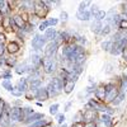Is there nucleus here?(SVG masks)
I'll return each instance as SVG.
<instances>
[{
    "label": "nucleus",
    "mask_w": 127,
    "mask_h": 127,
    "mask_svg": "<svg viewBox=\"0 0 127 127\" xmlns=\"http://www.w3.org/2000/svg\"><path fill=\"white\" fill-rule=\"evenodd\" d=\"M42 65H43V69L47 74H51V72H54L57 67V62L54 57H47L45 56L43 59H42Z\"/></svg>",
    "instance_id": "obj_1"
},
{
    "label": "nucleus",
    "mask_w": 127,
    "mask_h": 127,
    "mask_svg": "<svg viewBox=\"0 0 127 127\" xmlns=\"http://www.w3.org/2000/svg\"><path fill=\"white\" fill-rule=\"evenodd\" d=\"M105 88V100L104 102H108V103H112V100L118 95V89L116 88L113 84H107L104 87Z\"/></svg>",
    "instance_id": "obj_2"
},
{
    "label": "nucleus",
    "mask_w": 127,
    "mask_h": 127,
    "mask_svg": "<svg viewBox=\"0 0 127 127\" xmlns=\"http://www.w3.org/2000/svg\"><path fill=\"white\" fill-rule=\"evenodd\" d=\"M46 43H47V41L45 36H41V34H36L33 39H32V47H33L34 51H41Z\"/></svg>",
    "instance_id": "obj_3"
},
{
    "label": "nucleus",
    "mask_w": 127,
    "mask_h": 127,
    "mask_svg": "<svg viewBox=\"0 0 127 127\" xmlns=\"http://www.w3.org/2000/svg\"><path fill=\"white\" fill-rule=\"evenodd\" d=\"M10 120H12V122H20V121H23L22 108L17 107V105H13V107L10 108Z\"/></svg>",
    "instance_id": "obj_4"
},
{
    "label": "nucleus",
    "mask_w": 127,
    "mask_h": 127,
    "mask_svg": "<svg viewBox=\"0 0 127 127\" xmlns=\"http://www.w3.org/2000/svg\"><path fill=\"white\" fill-rule=\"evenodd\" d=\"M57 48H59V45L56 43L55 41L48 42V45H47L46 48H45V56H47V57H54V59H55V55H56V52H57Z\"/></svg>",
    "instance_id": "obj_5"
},
{
    "label": "nucleus",
    "mask_w": 127,
    "mask_h": 127,
    "mask_svg": "<svg viewBox=\"0 0 127 127\" xmlns=\"http://www.w3.org/2000/svg\"><path fill=\"white\" fill-rule=\"evenodd\" d=\"M47 12H48V9L43 5V3H42V1L36 3V5H34V14H36L37 18H43V17H46Z\"/></svg>",
    "instance_id": "obj_6"
},
{
    "label": "nucleus",
    "mask_w": 127,
    "mask_h": 127,
    "mask_svg": "<svg viewBox=\"0 0 127 127\" xmlns=\"http://www.w3.org/2000/svg\"><path fill=\"white\" fill-rule=\"evenodd\" d=\"M12 122L10 120V107L8 104H5V108H4V112H3V116H1V120H0V125L4 126V127H8Z\"/></svg>",
    "instance_id": "obj_7"
},
{
    "label": "nucleus",
    "mask_w": 127,
    "mask_h": 127,
    "mask_svg": "<svg viewBox=\"0 0 127 127\" xmlns=\"http://www.w3.org/2000/svg\"><path fill=\"white\" fill-rule=\"evenodd\" d=\"M48 98H50V95H48L46 88H39L37 92H34V99H37L39 103L47 100Z\"/></svg>",
    "instance_id": "obj_8"
},
{
    "label": "nucleus",
    "mask_w": 127,
    "mask_h": 127,
    "mask_svg": "<svg viewBox=\"0 0 127 127\" xmlns=\"http://www.w3.org/2000/svg\"><path fill=\"white\" fill-rule=\"evenodd\" d=\"M94 120H97V111L95 109H87L83 113V121L85 122H94Z\"/></svg>",
    "instance_id": "obj_9"
},
{
    "label": "nucleus",
    "mask_w": 127,
    "mask_h": 127,
    "mask_svg": "<svg viewBox=\"0 0 127 127\" xmlns=\"http://www.w3.org/2000/svg\"><path fill=\"white\" fill-rule=\"evenodd\" d=\"M15 89H18L20 93H26V92L29 89V84H28L27 78H22V79H19V80H18V83H17Z\"/></svg>",
    "instance_id": "obj_10"
},
{
    "label": "nucleus",
    "mask_w": 127,
    "mask_h": 127,
    "mask_svg": "<svg viewBox=\"0 0 127 127\" xmlns=\"http://www.w3.org/2000/svg\"><path fill=\"white\" fill-rule=\"evenodd\" d=\"M34 67L33 66H29L27 65V62H23V64H19V65L15 66V72L17 74H26V72H32Z\"/></svg>",
    "instance_id": "obj_11"
},
{
    "label": "nucleus",
    "mask_w": 127,
    "mask_h": 127,
    "mask_svg": "<svg viewBox=\"0 0 127 127\" xmlns=\"http://www.w3.org/2000/svg\"><path fill=\"white\" fill-rule=\"evenodd\" d=\"M43 118H45V114H43V113H37V112H34L33 114H31L27 120H24V123L31 125V123H34V122L41 121V120H43Z\"/></svg>",
    "instance_id": "obj_12"
},
{
    "label": "nucleus",
    "mask_w": 127,
    "mask_h": 127,
    "mask_svg": "<svg viewBox=\"0 0 127 127\" xmlns=\"http://www.w3.org/2000/svg\"><path fill=\"white\" fill-rule=\"evenodd\" d=\"M56 36H57V31H56L54 27H50V28H47V29L45 31V38H46L47 42L55 41Z\"/></svg>",
    "instance_id": "obj_13"
},
{
    "label": "nucleus",
    "mask_w": 127,
    "mask_h": 127,
    "mask_svg": "<svg viewBox=\"0 0 127 127\" xmlns=\"http://www.w3.org/2000/svg\"><path fill=\"white\" fill-rule=\"evenodd\" d=\"M94 94H95V98H97L98 100H100V102L105 100V88L104 87H98L97 89H95Z\"/></svg>",
    "instance_id": "obj_14"
},
{
    "label": "nucleus",
    "mask_w": 127,
    "mask_h": 127,
    "mask_svg": "<svg viewBox=\"0 0 127 127\" xmlns=\"http://www.w3.org/2000/svg\"><path fill=\"white\" fill-rule=\"evenodd\" d=\"M51 83L54 84V87H55V89L60 93L62 89H64V85H65V83H64V80L61 79V78H54L51 80Z\"/></svg>",
    "instance_id": "obj_15"
},
{
    "label": "nucleus",
    "mask_w": 127,
    "mask_h": 127,
    "mask_svg": "<svg viewBox=\"0 0 127 127\" xmlns=\"http://www.w3.org/2000/svg\"><path fill=\"white\" fill-rule=\"evenodd\" d=\"M31 62H32V66L33 67H38L42 64V57L38 54H33L32 57H31Z\"/></svg>",
    "instance_id": "obj_16"
},
{
    "label": "nucleus",
    "mask_w": 127,
    "mask_h": 127,
    "mask_svg": "<svg viewBox=\"0 0 127 127\" xmlns=\"http://www.w3.org/2000/svg\"><path fill=\"white\" fill-rule=\"evenodd\" d=\"M41 84H42V80H41V79H37V80L31 81V84H29V90H31L32 93L37 92V90L41 88Z\"/></svg>",
    "instance_id": "obj_17"
},
{
    "label": "nucleus",
    "mask_w": 127,
    "mask_h": 127,
    "mask_svg": "<svg viewBox=\"0 0 127 127\" xmlns=\"http://www.w3.org/2000/svg\"><path fill=\"white\" fill-rule=\"evenodd\" d=\"M50 125H51V122L43 118V120H41V121H37V122H34V123L28 125L27 127H46V126H50Z\"/></svg>",
    "instance_id": "obj_18"
},
{
    "label": "nucleus",
    "mask_w": 127,
    "mask_h": 127,
    "mask_svg": "<svg viewBox=\"0 0 127 127\" xmlns=\"http://www.w3.org/2000/svg\"><path fill=\"white\" fill-rule=\"evenodd\" d=\"M102 28H103L102 22H97V20H95V22H93L92 26H90V31L94 32V33H100Z\"/></svg>",
    "instance_id": "obj_19"
},
{
    "label": "nucleus",
    "mask_w": 127,
    "mask_h": 127,
    "mask_svg": "<svg viewBox=\"0 0 127 127\" xmlns=\"http://www.w3.org/2000/svg\"><path fill=\"white\" fill-rule=\"evenodd\" d=\"M125 97H126V93H123V92H120L118 93V95L113 100H112V105H118V104H121L122 102H123V99H125Z\"/></svg>",
    "instance_id": "obj_20"
},
{
    "label": "nucleus",
    "mask_w": 127,
    "mask_h": 127,
    "mask_svg": "<svg viewBox=\"0 0 127 127\" xmlns=\"http://www.w3.org/2000/svg\"><path fill=\"white\" fill-rule=\"evenodd\" d=\"M13 19H14V23H15L17 28H19V29H23V28L26 27L24 20H23V18L20 17V15H15V17H13Z\"/></svg>",
    "instance_id": "obj_21"
},
{
    "label": "nucleus",
    "mask_w": 127,
    "mask_h": 127,
    "mask_svg": "<svg viewBox=\"0 0 127 127\" xmlns=\"http://www.w3.org/2000/svg\"><path fill=\"white\" fill-rule=\"evenodd\" d=\"M46 89H47V93H48V95H50V98L51 97H56V95L59 94V92L55 89V87H54V84H52L51 81L47 84V87H46Z\"/></svg>",
    "instance_id": "obj_22"
},
{
    "label": "nucleus",
    "mask_w": 127,
    "mask_h": 127,
    "mask_svg": "<svg viewBox=\"0 0 127 127\" xmlns=\"http://www.w3.org/2000/svg\"><path fill=\"white\" fill-rule=\"evenodd\" d=\"M34 113V109L32 108V107H23L22 108V114H23V121L27 120L31 114H33Z\"/></svg>",
    "instance_id": "obj_23"
},
{
    "label": "nucleus",
    "mask_w": 127,
    "mask_h": 127,
    "mask_svg": "<svg viewBox=\"0 0 127 127\" xmlns=\"http://www.w3.org/2000/svg\"><path fill=\"white\" fill-rule=\"evenodd\" d=\"M74 88H75V83L69 80V81L65 83V85H64V92H65L66 94H70L74 90Z\"/></svg>",
    "instance_id": "obj_24"
},
{
    "label": "nucleus",
    "mask_w": 127,
    "mask_h": 127,
    "mask_svg": "<svg viewBox=\"0 0 127 127\" xmlns=\"http://www.w3.org/2000/svg\"><path fill=\"white\" fill-rule=\"evenodd\" d=\"M6 50L9 54H17V52L19 51V46L15 43V42H10V43L6 46Z\"/></svg>",
    "instance_id": "obj_25"
},
{
    "label": "nucleus",
    "mask_w": 127,
    "mask_h": 127,
    "mask_svg": "<svg viewBox=\"0 0 127 127\" xmlns=\"http://www.w3.org/2000/svg\"><path fill=\"white\" fill-rule=\"evenodd\" d=\"M84 62H85V54H79V55L75 57L74 65H76V66H83Z\"/></svg>",
    "instance_id": "obj_26"
},
{
    "label": "nucleus",
    "mask_w": 127,
    "mask_h": 127,
    "mask_svg": "<svg viewBox=\"0 0 127 127\" xmlns=\"http://www.w3.org/2000/svg\"><path fill=\"white\" fill-rule=\"evenodd\" d=\"M76 18L79 20H89L92 18V14L89 10H87V12H84V13H76Z\"/></svg>",
    "instance_id": "obj_27"
},
{
    "label": "nucleus",
    "mask_w": 127,
    "mask_h": 127,
    "mask_svg": "<svg viewBox=\"0 0 127 127\" xmlns=\"http://www.w3.org/2000/svg\"><path fill=\"white\" fill-rule=\"evenodd\" d=\"M105 17H107V13H105L104 10H100V9H99V12H97L94 14V19L97 20V22H102Z\"/></svg>",
    "instance_id": "obj_28"
},
{
    "label": "nucleus",
    "mask_w": 127,
    "mask_h": 127,
    "mask_svg": "<svg viewBox=\"0 0 127 127\" xmlns=\"http://www.w3.org/2000/svg\"><path fill=\"white\" fill-rule=\"evenodd\" d=\"M100 121H102L105 126H108V127H109V126H111V121H112V120H111V116H109V114L103 113V114L100 116Z\"/></svg>",
    "instance_id": "obj_29"
},
{
    "label": "nucleus",
    "mask_w": 127,
    "mask_h": 127,
    "mask_svg": "<svg viewBox=\"0 0 127 127\" xmlns=\"http://www.w3.org/2000/svg\"><path fill=\"white\" fill-rule=\"evenodd\" d=\"M89 5H92V3H90V1H81V3H80V5H79V10H78V13H84V12H87V10H88V8H87V6H89Z\"/></svg>",
    "instance_id": "obj_30"
},
{
    "label": "nucleus",
    "mask_w": 127,
    "mask_h": 127,
    "mask_svg": "<svg viewBox=\"0 0 127 127\" xmlns=\"http://www.w3.org/2000/svg\"><path fill=\"white\" fill-rule=\"evenodd\" d=\"M34 5H36V3H33V1H23L22 3V9H31V10H34Z\"/></svg>",
    "instance_id": "obj_31"
},
{
    "label": "nucleus",
    "mask_w": 127,
    "mask_h": 127,
    "mask_svg": "<svg viewBox=\"0 0 127 127\" xmlns=\"http://www.w3.org/2000/svg\"><path fill=\"white\" fill-rule=\"evenodd\" d=\"M1 85H3V88H4V89H6L8 92H12V90L14 89V88H13V85H12V83H10V80H3Z\"/></svg>",
    "instance_id": "obj_32"
},
{
    "label": "nucleus",
    "mask_w": 127,
    "mask_h": 127,
    "mask_svg": "<svg viewBox=\"0 0 127 127\" xmlns=\"http://www.w3.org/2000/svg\"><path fill=\"white\" fill-rule=\"evenodd\" d=\"M112 45H113V42H112V41H104L100 46H102V48H103V50H105V51H111Z\"/></svg>",
    "instance_id": "obj_33"
},
{
    "label": "nucleus",
    "mask_w": 127,
    "mask_h": 127,
    "mask_svg": "<svg viewBox=\"0 0 127 127\" xmlns=\"http://www.w3.org/2000/svg\"><path fill=\"white\" fill-rule=\"evenodd\" d=\"M111 26L109 24H105V26H103V28H102V31H100V34L102 36H107L109 32H111Z\"/></svg>",
    "instance_id": "obj_34"
},
{
    "label": "nucleus",
    "mask_w": 127,
    "mask_h": 127,
    "mask_svg": "<svg viewBox=\"0 0 127 127\" xmlns=\"http://www.w3.org/2000/svg\"><path fill=\"white\" fill-rule=\"evenodd\" d=\"M59 107H60V105H59L57 103H55V104H52V105H50V114H57Z\"/></svg>",
    "instance_id": "obj_35"
},
{
    "label": "nucleus",
    "mask_w": 127,
    "mask_h": 127,
    "mask_svg": "<svg viewBox=\"0 0 127 127\" xmlns=\"http://www.w3.org/2000/svg\"><path fill=\"white\" fill-rule=\"evenodd\" d=\"M121 89L123 93L127 92V76H125L122 80H121Z\"/></svg>",
    "instance_id": "obj_36"
},
{
    "label": "nucleus",
    "mask_w": 127,
    "mask_h": 127,
    "mask_svg": "<svg viewBox=\"0 0 127 127\" xmlns=\"http://www.w3.org/2000/svg\"><path fill=\"white\" fill-rule=\"evenodd\" d=\"M5 64H6V65H9V66H14L15 64H17V59L14 56L13 57H9V59H6Z\"/></svg>",
    "instance_id": "obj_37"
},
{
    "label": "nucleus",
    "mask_w": 127,
    "mask_h": 127,
    "mask_svg": "<svg viewBox=\"0 0 127 127\" xmlns=\"http://www.w3.org/2000/svg\"><path fill=\"white\" fill-rule=\"evenodd\" d=\"M56 120H57V123L62 125L64 122H65V114H64V113H59L56 116Z\"/></svg>",
    "instance_id": "obj_38"
},
{
    "label": "nucleus",
    "mask_w": 127,
    "mask_h": 127,
    "mask_svg": "<svg viewBox=\"0 0 127 127\" xmlns=\"http://www.w3.org/2000/svg\"><path fill=\"white\" fill-rule=\"evenodd\" d=\"M47 28H50V24H48V20L46 19V20H43V22L39 24V29L41 31H46Z\"/></svg>",
    "instance_id": "obj_39"
},
{
    "label": "nucleus",
    "mask_w": 127,
    "mask_h": 127,
    "mask_svg": "<svg viewBox=\"0 0 127 127\" xmlns=\"http://www.w3.org/2000/svg\"><path fill=\"white\" fill-rule=\"evenodd\" d=\"M47 20H48L50 27H55V26L59 23V19H57V18H50V19H47Z\"/></svg>",
    "instance_id": "obj_40"
},
{
    "label": "nucleus",
    "mask_w": 127,
    "mask_h": 127,
    "mask_svg": "<svg viewBox=\"0 0 127 127\" xmlns=\"http://www.w3.org/2000/svg\"><path fill=\"white\" fill-rule=\"evenodd\" d=\"M118 28H121L122 31H127V20H121L118 24Z\"/></svg>",
    "instance_id": "obj_41"
},
{
    "label": "nucleus",
    "mask_w": 127,
    "mask_h": 127,
    "mask_svg": "<svg viewBox=\"0 0 127 127\" xmlns=\"http://www.w3.org/2000/svg\"><path fill=\"white\" fill-rule=\"evenodd\" d=\"M4 108H5V103H4L3 99H0V120H1V116H3Z\"/></svg>",
    "instance_id": "obj_42"
},
{
    "label": "nucleus",
    "mask_w": 127,
    "mask_h": 127,
    "mask_svg": "<svg viewBox=\"0 0 127 127\" xmlns=\"http://www.w3.org/2000/svg\"><path fill=\"white\" fill-rule=\"evenodd\" d=\"M67 13L66 12H61L60 13V20H62V22H66V20H67Z\"/></svg>",
    "instance_id": "obj_43"
},
{
    "label": "nucleus",
    "mask_w": 127,
    "mask_h": 127,
    "mask_svg": "<svg viewBox=\"0 0 127 127\" xmlns=\"http://www.w3.org/2000/svg\"><path fill=\"white\" fill-rule=\"evenodd\" d=\"M1 78L5 79V80H10V78H12V72H10V71H5V72H3Z\"/></svg>",
    "instance_id": "obj_44"
},
{
    "label": "nucleus",
    "mask_w": 127,
    "mask_h": 127,
    "mask_svg": "<svg viewBox=\"0 0 127 127\" xmlns=\"http://www.w3.org/2000/svg\"><path fill=\"white\" fill-rule=\"evenodd\" d=\"M10 93H12L14 97H22V95H23V93H20V92H19L18 89H15V88H14L12 92H10Z\"/></svg>",
    "instance_id": "obj_45"
},
{
    "label": "nucleus",
    "mask_w": 127,
    "mask_h": 127,
    "mask_svg": "<svg viewBox=\"0 0 127 127\" xmlns=\"http://www.w3.org/2000/svg\"><path fill=\"white\" fill-rule=\"evenodd\" d=\"M90 12V14L93 15V14H95L97 12H99V9H98V5H92V9L89 10Z\"/></svg>",
    "instance_id": "obj_46"
},
{
    "label": "nucleus",
    "mask_w": 127,
    "mask_h": 127,
    "mask_svg": "<svg viewBox=\"0 0 127 127\" xmlns=\"http://www.w3.org/2000/svg\"><path fill=\"white\" fill-rule=\"evenodd\" d=\"M4 52H5V46H4V43H0V57H3Z\"/></svg>",
    "instance_id": "obj_47"
},
{
    "label": "nucleus",
    "mask_w": 127,
    "mask_h": 127,
    "mask_svg": "<svg viewBox=\"0 0 127 127\" xmlns=\"http://www.w3.org/2000/svg\"><path fill=\"white\" fill-rule=\"evenodd\" d=\"M84 127H97V125H95V122H85Z\"/></svg>",
    "instance_id": "obj_48"
},
{
    "label": "nucleus",
    "mask_w": 127,
    "mask_h": 127,
    "mask_svg": "<svg viewBox=\"0 0 127 127\" xmlns=\"http://www.w3.org/2000/svg\"><path fill=\"white\" fill-rule=\"evenodd\" d=\"M72 127H84V125L81 122H74L72 123Z\"/></svg>",
    "instance_id": "obj_49"
},
{
    "label": "nucleus",
    "mask_w": 127,
    "mask_h": 127,
    "mask_svg": "<svg viewBox=\"0 0 127 127\" xmlns=\"http://www.w3.org/2000/svg\"><path fill=\"white\" fill-rule=\"evenodd\" d=\"M122 6H123V12H125V14L127 15V1H126V3H123V4H122Z\"/></svg>",
    "instance_id": "obj_50"
},
{
    "label": "nucleus",
    "mask_w": 127,
    "mask_h": 127,
    "mask_svg": "<svg viewBox=\"0 0 127 127\" xmlns=\"http://www.w3.org/2000/svg\"><path fill=\"white\" fill-rule=\"evenodd\" d=\"M4 41H5V36L4 34H0V43H4Z\"/></svg>",
    "instance_id": "obj_51"
},
{
    "label": "nucleus",
    "mask_w": 127,
    "mask_h": 127,
    "mask_svg": "<svg viewBox=\"0 0 127 127\" xmlns=\"http://www.w3.org/2000/svg\"><path fill=\"white\" fill-rule=\"evenodd\" d=\"M70 105H71V102H69V103L66 104V107H65V112H67V111H69V108H70Z\"/></svg>",
    "instance_id": "obj_52"
},
{
    "label": "nucleus",
    "mask_w": 127,
    "mask_h": 127,
    "mask_svg": "<svg viewBox=\"0 0 127 127\" xmlns=\"http://www.w3.org/2000/svg\"><path fill=\"white\" fill-rule=\"evenodd\" d=\"M123 57L127 60V50H125V51H123Z\"/></svg>",
    "instance_id": "obj_53"
},
{
    "label": "nucleus",
    "mask_w": 127,
    "mask_h": 127,
    "mask_svg": "<svg viewBox=\"0 0 127 127\" xmlns=\"http://www.w3.org/2000/svg\"><path fill=\"white\" fill-rule=\"evenodd\" d=\"M61 127H67V125H66V123H64V125H62Z\"/></svg>",
    "instance_id": "obj_54"
},
{
    "label": "nucleus",
    "mask_w": 127,
    "mask_h": 127,
    "mask_svg": "<svg viewBox=\"0 0 127 127\" xmlns=\"http://www.w3.org/2000/svg\"><path fill=\"white\" fill-rule=\"evenodd\" d=\"M97 127H98V126H97Z\"/></svg>",
    "instance_id": "obj_55"
}]
</instances>
